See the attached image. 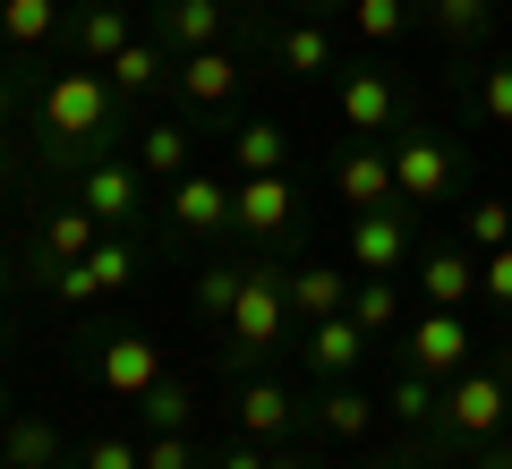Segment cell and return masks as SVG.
<instances>
[{
	"mask_svg": "<svg viewBox=\"0 0 512 469\" xmlns=\"http://www.w3.org/2000/svg\"><path fill=\"white\" fill-rule=\"evenodd\" d=\"M9 469H18V461H9Z\"/></svg>",
	"mask_w": 512,
	"mask_h": 469,
	"instance_id": "f6af8a7d",
	"label": "cell"
},
{
	"mask_svg": "<svg viewBox=\"0 0 512 469\" xmlns=\"http://www.w3.org/2000/svg\"><path fill=\"white\" fill-rule=\"evenodd\" d=\"M9 418H18V401H9V384H0V427H9Z\"/></svg>",
	"mask_w": 512,
	"mask_h": 469,
	"instance_id": "b9f144b4",
	"label": "cell"
},
{
	"mask_svg": "<svg viewBox=\"0 0 512 469\" xmlns=\"http://www.w3.org/2000/svg\"><path fill=\"white\" fill-rule=\"evenodd\" d=\"M350 265H291V316L299 325H316V316H342L350 307Z\"/></svg>",
	"mask_w": 512,
	"mask_h": 469,
	"instance_id": "d6986e66",
	"label": "cell"
},
{
	"mask_svg": "<svg viewBox=\"0 0 512 469\" xmlns=\"http://www.w3.org/2000/svg\"><path fill=\"white\" fill-rule=\"evenodd\" d=\"M461 231H470L478 256H487V248H512V205H504V197H478L470 214H461Z\"/></svg>",
	"mask_w": 512,
	"mask_h": 469,
	"instance_id": "836d02e7",
	"label": "cell"
},
{
	"mask_svg": "<svg viewBox=\"0 0 512 469\" xmlns=\"http://www.w3.org/2000/svg\"><path fill=\"white\" fill-rule=\"evenodd\" d=\"M137 410H146V435H188V427H197V384L163 376L146 401H137Z\"/></svg>",
	"mask_w": 512,
	"mask_h": 469,
	"instance_id": "83f0119b",
	"label": "cell"
},
{
	"mask_svg": "<svg viewBox=\"0 0 512 469\" xmlns=\"http://www.w3.org/2000/svg\"><path fill=\"white\" fill-rule=\"evenodd\" d=\"M137 171H146L154 188L188 180V171H197V128H180V120H146V128H137Z\"/></svg>",
	"mask_w": 512,
	"mask_h": 469,
	"instance_id": "e0dca14e",
	"label": "cell"
},
{
	"mask_svg": "<svg viewBox=\"0 0 512 469\" xmlns=\"http://www.w3.org/2000/svg\"><path fill=\"white\" fill-rule=\"evenodd\" d=\"M308 427H325L333 444H359V435L376 427V401H367L359 384H325V393L308 401Z\"/></svg>",
	"mask_w": 512,
	"mask_h": 469,
	"instance_id": "44dd1931",
	"label": "cell"
},
{
	"mask_svg": "<svg viewBox=\"0 0 512 469\" xmlns=\"http://www.w3.org/2000/svg\"><path fill=\"white\" fill-rule=\"evenodd\" d=\"M231 9H239V0H154V43H163L171 60H180V52H205V43H222Z\"/></svg>",
	"mask_w": 512,
	"mask_h": 469,
	"instance_id": "5bb4252c",
	"label": "cell"
},
{
	"mask_svg": "<svg viewBox=\"0 0 512 469\" xmlns=\"http://www.w3.org/2000/svg\"><path fill=\"white\" fill-rule=\"evenodd\" d=\"M427 469H487V461H461V452H453V461H427Z\"/></svg>",
	"mask_w": 512,
	"mask_h": 469,
	"instance_id": "60d3db41",
	"label": "cell"
},
{
	"mask_svg": "<svg viewBox=\"0 0 512 469\" xmlns=\"http://www.w3.org/2000/svg\"><path fill=\"white\" fill-rule=\"evenodd\" d=\"M291 265H274V256H248V290H239V307L222 316V367H265L282 342H291Z\"/></svg>",
	"mask_w": 512,
	"mask_h": 469,
	"instance_id": "7a4b0ae2",
	"label": "cell"
},
{
	"mask_svg": "<svg viewBox=\"0 0 512 469\" xmlns=\"http://www.w3.org/2000/svg\"><path fill=\"white\" fill-rule=\"evenodd\" d=\"M128 43H137V26H128L120 0H103V9H86V18H77V60H86V69H111Z\"/></svg>",
	"mask_w": 512,
	"mask_h": 469,
	"instance_id": "603a6c76",
	"label": "cell"
},
{
	"mask_svg": "<svg viewBox=\"0 0 512 469\" xmlns=\"http://www.w3.org/2000/svg\"><path fill=\"white\" fill-rule=\"evenodd\" d=\"M0 469H9V452H0Z\"/></svg>",
	"mask_w": 512,
	"mask_h": 469,
	"instance_id": "ee69618b",
	"label": "cell"
},
{
	"mask_svg": "<svg viewBox=\"0 0 512 469\" xmlns=\"http://www.w3.org/2000/svg\"><path fill=\"white\" fill-rule=\"evenodd\" d=\"M384 410L402 418V427H436L444 384H436V376H419V367H402V376H393V393H384Z\"/></svg>",
	"mask_w": 512,
	"mask_h": 469,
	"instance_id": "f546056e",
	"label": "cell"
},
{
	"mask_svg": "<svg viewBox=\"0 0 512 469\" xmlns=\"http://www.w3.org/2000/svg\"><path fill=\"white\" fill-rule=\"evenodd\" d=\"M274 60H282V77H325L333 69V35L299 18V26H282V35H274Z\"/></svg>",
	"mask_w": 512,
	"mask_h": 469,
	"instance_id": "4316f807",
	"label": "cell"
},
{
	"mask_svg": "<svg viewBox=\"0 0 512 469\" xmlns=\"http://www.w3.org/2000/svg\"><path fill=\"white\" fill-rule=\"evenodd\" d=\"M350 316H359L367 333H393V325H402V282H393V273H359V290H350Z\"/></svg>",
	"mask_w": 512,
	"mask_h": 469,
	"instance_id": "4dcf8cb0",
	"label": "cell"
},
{
	"mask_svg": "<svg viewBox=\"0 0 512 469\" xmlns=\"http://www.w3.org/2000/svg\"><path fill=\"white\" fill-rule=\"evenodd\" d=\"M367 342H376V333H367L350 307H342V316H316V325H299V359H308L325 384H350V376H359Z\"/></svg>",
	"mask_w": 512,
	"mask_h": 469,
	"instance_id": "7c38bea8",
	"label": "cell"
},
{
	"mask_svg": "<svg viewBox=\"0 0 512 469\" xmlns=\"http://www.w3.org/2000/svg\"><path fill=\"white\" fill-rule=\"evenodd\" d=\"M0 120H9V77H0Z\"/></svg>",
	"mask_w": 512,
	"mask_h": 469,
	"instance_id": "7bdbcfd3",
	"label": "cell"
},
{
	"mask_svg": "<svg viewBox=\"0 0 512 469\" xmlns=\"http://www.w3.org/2000/svg\"><path fill=\"white\" fill-rule=\"evenodd\" d=\"M35 248L52 256V265H77V256L103 248V222H94L86 205H52V214H43V239H35Z\"/></svg>",
	"mask_w": 512,
	"mask_h": 469,
	"instance_id": "cb8c5ba5",
	"label": "cell"
},
{
	"mask_svg": "<svg viewBox=\"0 0 512 469\" xmlns=\"http://www.w3.org/2000/svg\"><path fill=\"white\" fill-rule=\"evenodd\" d=\"M52 26H60V0H0V35L18 43V52L52 43Z\"/></svg>",
	"mask_w": 512,
	"mask_h": 469,
	"instance_id": "1f68e13d",
	"label": "cell"
},
{
	"mask_svg": "<svg viewBox=\"0 0 512 469\" xmlns=\"http://www.w3.org/2000/svg\"><path fill=\"white\" fill-rule=\"evenodd\" d=\"M214 469H265V444H256V435H239V444L214 452Z\"/></svg>",
	"mask_w": 512,
	"mask_h": 469,
	"instance_id": "f35d334b",
	"label": "cell"
},
{
	"mask_svg": "<svg viewBox=\"0 0 512 469\" xmlns=\"http://www.w3.org/2000/svg\"><path fill=\"white\" fill-rule=\"evenodd\" d=\"M171 231L180 239H222L239 231V180H222V171H188V180H171Z\"/></svg>",
	"mask_w": 512,
	"mask_h": 469,
	"instance_id": "8992f818",
	"label": "cell"
},
{
	"mask_svg": "<svg viewBox=\"0 0 512 469\" xmlns=\"http://www.w3.org/2000/svg\"><path fill=\"white\" fill-rule=\"evenodd\" d=\"M231 418H239V435H256V444L274 452V444H291L308 427V401H291V384H274V376H248L239 401H231Z\"/></svg>",
	"mask_w": 512,
	"mask_h": 469,
	"instance_id": "30bf717a",
	"label": "cell"
},
{
	"mask_svg": "<svg viewBox=\"0 0 512 469\" xmlns=\"http://www.w3.org/2000/svg\"><path fill=\"white\" fill-rule=\"evenodd\" d=\"M77 469H146V452L128 444V435H94V444L77 452Z\"/></svg>",
	"mask_w": 512,
	"mask_h": 469,
	"instance_id": "d590c367",
	"label": "cell"
},
{
	"mask_svg": "<svg viewBox=\"0 0 512 469\" xmlns=\"http://www.w3.org/2000/svg\"><path fill=\"white\" fill-rule=\"evenodd\" d=\"M94 384H103L111 401H128V410H137V401L163 384V342H154V333H111L103 359H94Z\"/></svg>",
	"mask_w": 512,
	"mask_h": 469,
	"instance_id": "9c48e42d",
	"label": "cell"
},
{
	"mask_svg": "<svg viewBox=\"0 0 512 469\" xmlns=\"http://www.w3.org/2000/svg\"><path fill=\"white\" fill-rule=\"evenodd\" d=\"M239 290H248V256H214V265H197V316H231Z\"/></svg>",
	"mask_w": 512,
	"mask_h": 469,
	"instance_id": "f1b7e54d",
	"label": "cell"
},
{
	"mask_svg": "<svg viewBox=\"0 0 512 469\" xmlns=\"http://www.w3.org/2000/svg\"><path fill=\"white\" fill-rule=\"evenodd\" d=\"M239 231L256 248H282L299 231V180L291 171H265V180H239Z\"/></svg>",
	"mask_w": 512,
	"mask_h": 469,
	"instance_id": "8fae6325",
	"label": "cell"
},
{
	"mask_svg": "<svg viewBox=\"0 0 512 469\" xmlns=\"http://www.w3.org/2000/svg\"><path fill=\"white\" fill-rule=\"evenodd\" d=\"M77 205H86L103 231H137L146 205H154V180L137 171V154H128V163H120V154H94L86 180H77Z\"/></svg>",
	"mask_w": 512,
	"mask_h": 469,
	"instance_id": "3957f363",
	"label": "cell"
},
{
	"mask_svg": "<svg viewBox=\"0 0 512 469\" xmlns=\"http://www.w3.org/2000/svg\"><path fill=\"white\" fill-rule=\"evenodd\" d=\"M393 188H402V205H444L461 188V154L444 137H427V128H393Z\"/></svg>",
	"mask_w": 512,
	"mask_h": 469,
	"instance_id": "277c9868",
	"label": "cell"
},
{
	"mask_svg": "<svg viewBox=\"0 0 512 469\" xmlns=\"http://www.w3.org/2000/svg\"><path fill=\"white\" fill-rule=\"evenodd\" d=\"M43 137H52V163H94V154H111L137 128H128V103L111 94V77L86 69V60H69L43 86Z\"/></svg>",
	"mask_w": 512,
	"mask_h": 469,
	"instance_id": "6da1fadb",
	"label": "cell"
},
{
	"mask_svg": "<svg viewBox=\"0 0 512 469\" xmlns=\"http://www.w3.org/2000/svg\"><path fill=\"white\" fill-rule=\"evenodd\" d=\"M0 452H9V461L18 469H60V427L52 418H9V427H0Z\"/></svg>",
	"mask_w": 512,
	"mask_h": 469,
	"instance_id": "484cf974",
	"label": "cell"
},
{
	"mask_svg": "<svg viewBox=\"0 0 512 469\" xmlns=\"http://www.w3.org/2000/svg\"><path fill=\"white\" fill-rule=\"evenodd\" d=\"M171 86H180L197 111H231V103H239V86H248V69H239L231 43H205V52H180Z\"/></svg>",
	"mask_w": 512,
	"mask_h": 469,
	"instance_id": "4fadbf2b",
	"label": "cell"
},
{
	"mask_svg": "<svg viewBox=\"0 0 512 469\" xmlns=\"http://www.w3.org/2000/svg\"><path fill=\"white\" fill-rule=\"evenodd\" d=\"M419 9H427V26H436L453 52H470V43L495 35V0H419Z\"/></svg>",
	"mask_w": 512,
	"mask_h": 469,
	"instance_id": "d4e9b609",
	"label": "cell"
},
{
	"mask_svg": "<svg viewBox=\"0 0 512 469\" xmlns=\"http://www.w3.org/2000/svg\"><path fill=\"white\" fill-rule=\"evenodd\" d=\"M410 265H419L427 307H470V299H478V265H470V248H419Z\"/></svg>",
	"mask_w": 512,
	"mask_h": 469,
	"instance_id": "ac0fdd59",
	"label": "cell"
},
{
	"mask_svg": "<svg viewBox=\"0 0 512 469\" xmlns=\"http://www.w3.org/2000/svg\"><path fill=\"white\" fill-rule=\"evenodd\" d=\"M333 188H342L350 214L402 205V188H393V154H384V145H359V154H342V163H333Z\"/></svg>",
	"mask_w": 512,
	"mask_h": 469,
	"instance_id": "2e32d148",
	"label": "cell"
},
{
	"mask_svg": "<svg viewBox=\"0 0 512 469\" xmlns=\"http://www.w3.org/2000/svg\"><path fill=\"white\" fill-rule=\"evenodd\" d=\"M478 299L512 316V248H487V265H478Z\"/></svg>",
	"mask_w": 512,
	"mask_h": 469,
	"instance_id": "8d00e7d4",
	"label": "cell"
},
{
	"mask_svg": "<svg viewBox=\"0 0 512 469\" xmlns=\"http://www.w3.org/2000/svg\"><path fill=\"white\" fill-rule=\"evenodd\" d=\"M146 469H197V444H188V435H146Z\"/></svg>",
	"mask_w": 512,
	"mask_h": 469,
	"instance_id": "74e56055",
	"label": "cell"
},
{
	"mask_svg": "<svg viewBox=\"0 0 512 469\" xmlns=\"http://www.w3.org/2000/svg\"><path fill=\"white\" fill-rule=\"evenodd\" d=\"M265 171H291V137L274 120L231 128V180H265Z\"/></svg>",
	"mask_w": 512,
	"mask_h": 469,
	"instance_id": "7402d4cb",
	"label": "cell"
},
{
	"mask_svg": "<svg viewBox=\"0 0 512 469\" xmlns=\"http://www.w3.org/2000/svg\"><path fill=\"white\" fill-rule=\"evenodd\" d=\"M265 469H316V461H299L291 444H274V452H265Z\"/></svg>",
	"mask_w": 512,
	"mask_h": 469,
	"instance_id": "ab89813d",
	"label": "cell"
},
{
	"mask_svg": "<svg viewBox=\"0 0 512 469\" xmlns=\"http://www.w3.org/2000/svg\"><path fill=\"white\" fill-rule=\"evenodd\" d=\"M171 69H180V60H171V52H163L154 35H137V43H128V52L111 60L103 77H111V94H120V103H146L154 86H171Z\"/></svg>",
	"mask_w": 512,
	"mask_h": 469,
	"instance_id": "ffe728a7",
	"label": "cell"
},
{
	"mask_svg": "<svg viewBox=\"0 0 512 469\" xmlns=\"http://www.w3.org/2000/svg\"><path fill=\"white\" fill-rule=\"evenodd\" d=\"M137 231H103V248L94 256H77V265H60V282H52V299H69V307H86V299H111V290H128L137 282Z\"/></svg>",
	"mask_w": 512,
	"mask_h": 469,
	"instance_id": "52a82bcc",
	"label": "cell"
},
{
	"mask_svg": "<svg viewBox=\"0 0 512 469\" xmlns=\"http://www.w3.org/2000/svg\"><path fill=\"white\" fill-rule=\"evenodd\" d=\"M470 325H461V307H427L419 325H410V342H402V367H419V376H436V384H453L461 367H470Z\"/></svg>",
	"mask_w": 512,
	"mask_h": 469,
	"instance_id": "ba28073f",
	"label": "cell"
},
{
	"mask_svg": "<svg viewBox=\"0 0 512 469\" xmlns=\"http://www.w3.org/2000/svg\"><path fill=\"white\" fill-rule=\"evenodd\" d=\"M470 103H478V120H495V128H512V52L495 60L487 77L470 86Z\"/></svg>",
	"mask_w": 512,
	"mask_h": 469,
	"instance_id": "e575fe53",
	"label": "cell"
},
{
	"mask_svg": "<svg viewBox=\"0 0 512 469\" xmlns=\"http://www.w3.org/2000/svg\"><path fill=\"white\" fill-rule=\"evenodd\" d=\"M342 120H350V137H393L402 128V86L384 69H350L342 77Z\"/></svg>",
	"mask_w": 512,
	"mask_h": 469,
	"instance_id": "9a60e30c",
	"label": "cell"
},
{
	"mask_svg": "<svg viewBox=\"0 0 512 469\" xmlns=\"http://www.w3.org/2000/svg\"><path fill=\"white\" fill-rule=\"evenodd\" d=\"M410 9L419 0H350V26H359V43H402Z\"/></svg>",
	"mask_w": 512,
	"mask_h": 469,
	"instance_id": "d6a6232c",
	"label": "cell"
},
{
	"mask_svg": "<svg viewBox=\"0 0 512 469\" xmlns=\"http://www.w3.org/2000/svg\"><path fill=\"white\" fill-rule=\"evenodd\" d=\"M410 256H419V205L350 214V273H402Z\"/></svg>",
	"mask_w": 512,
	"mask_h": 469,
	"instance_id": "5b68a950",
	"label": "cell"
}]
</instances>
